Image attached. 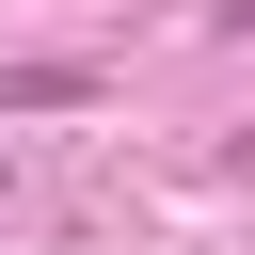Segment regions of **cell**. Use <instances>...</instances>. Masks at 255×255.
Returning <instances> with one entry per match:
<instances>
[{"mask_svg": "<svg viewBox=\"0 0 255 255\" xmlns=\"http://www.w3.org/2000/svg\"><path fill=\"white\" fill-rule=\"evenodd\" d=\"M96 96V64H64V48H32V64H0V112H80Z\"/></svg>", "mask_w": 255, "mask_h": 255, "instance_id": "6da1fadb", "label": "cell"}]
</instances>
